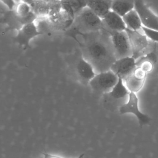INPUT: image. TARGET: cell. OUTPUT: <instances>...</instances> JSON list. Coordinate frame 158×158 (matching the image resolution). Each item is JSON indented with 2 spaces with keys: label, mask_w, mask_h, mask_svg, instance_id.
I'll return each instance as SVG.
<instances>
[{
  "label": "cell",
  "mask_w": 158,
  "mask_h": 158,
  "mask_svg": "<svg viewBox=\"0 0 158 158\" xmlns=\"http://www.w3.org/2000/svg\"><path fill=\"white\" fill-rule=\"evenodd\" d=\"M84 156V154H82V155H81L80 156H79V157L78 158H83V156Z\"/></svg>",
  "instance_id": "obj_25"
},
{
  "label": "cell",
  "mask_w": 158,
  "mask_h": 158,
  "mask_svg": "<svg viewBox=\"0 0 158 158\" xmlns=\"http://www.w3.org/2000/svg\"><path fill=\"white\" fill-rule=\"evenodd\" d=\"M15 1L16 4H18L20 2V0H15Z\"/></svg>",
  "instance_id": "obj_26"
},
{
  "label": "cell",
  "mask_w": 158,
  "mask_h": 158,
  "mask_svg": "<svg viewBox=\"0 0 158 158\" xmlns=\"http://www.w3.org/2000/svg\"><path fill=\"white\" fill-rule=\"evenodd\" d=\"M35 0H20V2L28 4L29 5L31 6L35 2Z\"/></svg>",
  "instance_id": "obj_24"
},
{
  "label": "cell",
  "mask_w": 158,
  "mask_h": 158,
  "mask_svg": "<svg viewBox=\"0 0 158 158\" xmlns=\"http://www.w3.org/2000/svg\"><path fill=\"white\" fill-rule=\"evenodd\" d=\"M122 79L130 92L135 94L142 89L146 81V79H141L135 76L133 71Z\"/></svg>",
  "instance_id": "obj_19"
},
{
  "label": "cell",
  "mask_w": 158,
  "mask_h": 158,
  "mask_svg": "<svg viewBox=\"0 0 158 158\" xmlns=\"http://www.w3.org/2000/svg\"><path fill=\"white\" fill-rule=\"evenodd\" d=\"M102 31L109 33L116 31H125L127 29L122 17L110 10L103 19Z\"/></svg>",
  "instance_id": "obj_12"
},
{
  "label": "cell",
  "mask_w": 158,
  "mask_h": 158,
  "mask_svg": "<svg viewBox=\"0 0 158 158\" xmlns=\"http://www.w3.org/2000/svg\"><path fill=\"white\" fill-rule=\"evenodd\" d=\"M73 26L81 34H89L102 31L103 21L87 6L75 19Z\"/></svg>",
  "instance_id": "obj_3"
},
{
  "label": "cell",
  "mask_w": 158,
  "mask_h": 158,
  "mask_svg": "<svg viewBox=\"0 0 158 158\" xmlns=\"http://www.w3.org/2000/svg\"><path fill=\"white\" fill-rule=\"evenodd\" d=\"M38 18H46L62 10L60 0H35L31 6Z\"/></svg>",
  "instance_id": "obj_11"
},
{
  "label": "cell",
  "mask_w": 158,
  "mask_h": 158,
  "mask_svg": "<svg viewBox=\"0 0 158 158\" xmlns=\"http://www.w3.org/2000/svg\"><path fill=\"white\" fill-rule=\"evenodd\" d=\"M142 30L150 40L158 44V31L150 29L143 27Z\"/></svg>",
  "instance_id": "obj_21"
},
{
  "label": "cell",
  "mask_w": 158,
  "mask_h": 158,
  "mask_svg": "<svg viewBox=\"0 0 158 158\" xmlns=\"http://www.w3.org/2000/svg\"><path fill=\"white\" fill-rule=\"evenodd\" d=\"M125 31L130 44L132 56L136 61L150 54L154 50L155 42L147 38L143 30L133 31L127 28Z\"/></svg>",
  "instance_id": "obj_2"
},
{
  "label": "cell",
  "mask_w": 158,
  "mask_h": 158,
  "mask_svg": "<svg viewBox=\"0 0 158 158\" xmlns=\"http://www.w3.org/2000/svg\"><path fill=\"white\" fill-rule=\"evenodd\" d=\"M73 68L78 81L85 86H88L91 80L97 74L92 65L84 58L82 53L76 59Z\"/></svg>",
  "instance_id": "obj_5"
},
{
  "label": "cell",
  "mask_w": 158,
  "mask_h": 158,
  "mask_svg": "<svg viewBox=\"0 0 158 158\" xmlns=\"http://www.w3.org/2000/svg\"><path fill=\"white\" fill-rule=\"evenodd\" d=\"M127 28L133 31H141L143 24L137 11L134 9L122 17Z\"/></svg>",
  "instance_id": "obj_18"
},
{
  "label": "cell",
  "mask_w": 158,
  "mask_h": 158,
  "mask_svg": "<svg viewBox=\"0 0 158 158\" xmlns=\"http://www.w3.org/2000/svg\"><path fill=\"white\" fill-rule=\"evenodd\" d=\"M119 111L121 115L126 114L134 115L137 118L139 125L141 127L148 124L151 121V118L148 115L140 110L139 99L135 93H130L128 101L119 107Z\"/></svg>",
  "instance_id": "obj_6"
},
{
  "label": "cell",
  "mask_w": 158,
  "mask_h": 158,
  "mask_svg": "<svg viewBox=\"0 0 158 158\" xmlns=\"http://www.w3.org/2000/svg\"><path fill=\"white\" fill-rule=\"evenodd\" d=\"M1 2L10 11L15 10L16 6L17 4L15 0H1Z\"/></svg>",
  "instance_id": "obj_22"
},
{
  "label": "cell",
  "mask_w": 158,
  "mask_h": 158,
  "mask_svg": "<svg viewBox=\"0 0 158 158\" xmlns=\"http://www.w3.org/2000/svg\"><path fill=\"white\" fill-rule=\"evenodd\" d=\"M52 31H66L71 28L74 19L62 9L59 12L45 18Z\"/></svg>",
  "instance_id": "obj_10"
},
{
  "label": "cell",
  "mask_w": 158,
  "mask_h": 158,
  "mask_svg": "<svg viewBox=\"0 0 158 158\" xmlns=\"http://www.w3.org/2000/svg\"><path fill=\"white\" fill-rule=\"evenodd\" d=\"M89 34L87 40L81 44L82 54L96 73L110 70L117 58L110 35L104 31Z\"/></svg>",
  "instance_id": "obj_1"
},
{
  "label": "cell",
  "mask_w": 158,
  "mask_h": 158,
  "mask_svg": "<svg viewBox=\"0 0 158 158\" xmlns=\"http://www.w3.org/2000/svg\"><path fill=\"white\" fill-rule=\"evenodd\" d=\"M117 60L132 56V52L129 37L126 31H116L109 33Z\"/></svg>",
  "instance_id": "obj_7"
},
{
  "label": "cell",
  "mask_w": 158,
  "mask_h": 158,
  "mask_svg": "<svg viewBox=\"0 0 158 158\" xmlns=\"http://www.w3.org/2000/svg\"><path fill=\"white\" fill-rule=\"evenodd\" d=\"M87 6L103 19L111 10L112 0H86Z\"/></svg>",
  "instance_id": "obj_16"
},
{
  "label": "cell",
  "mask_w": 158,
  "mask_h": 158,
  "mask_svg": "<svg viewBox=\"0 0 158 158\" xmlns=\"http://www.w3.org/2000/svg\"><path fill=\"white\" fill-rule=\"evenodd\" d=\"M43 155L44 156L43 158H63L61 157L58 156L50 155V154H46V153H43Z\"/></svg>",
  "instance_id": "obj_23"
},
{
  "label": "cell",
  "mask_w": 158,
  "mask_h": 158,
  "mask_svg": "<svg viewBox=\"0 0 158 158\" xmlns=\"http://www.w3.org/2000/svg\"><path fill=\"white\" fill-rule=\"evenodd\" d=\"M135 9L139 15L143 27L158 31V15L143 0H135Z\"/></svg>",
  "instance_id": "obj_9"
},
{
  "label": "cell",
  "mask_w": 158,
  "mask_h": 158,
  "mask_svg": "<svg viewBox=\"0 0 158 158\" xmlns=\"http://www.w3.org/2000/svg\"><path fill=\"white\" fill-rule=\"evenodd\" d=\"M15 11L16 15L21 19L27 17L32 12L31 6L22 2L17 4Z\"/></svg>",
  "instance_id": "obj_20"
},
{
  "label": "cell",
  "mask_w": 158,
  "mask_h": 158,
  "mask_svg": "<svg viewBox=\"0 0 158 158\" xmlns=\"http://www.w3.org/2000/svg\"><path fill=\"white\" fill-rule=\"evenodd\" d=\"M62 9L75 19L87 7L86 0H60Z\"/></svg>",
  "instance_id": "obj_14"
},
{
  "label": "cell",
  "mask_w": 158,
  "mask_h": 158,
  "mask_svg": "<svg viewBox=\"0 0 158 158\" xmlns=\"http://www.w3.org/2000/svg\"><path fill=\"white\" fill-rule=\"evenodd\" d=\"M136 67V60L133 56H130L117 59L112 65L110 70L118 77L123 79L131 74Z\"/></svg>",
  "instance_id": "obj_13"
},
{
  "label": "cell",
  "mask_w": 158,
  "mask_h": 158,
  "mask_svg": "<svg viewBox=\"0 0 158 158\" xmlns=\"http://www.w3.org/2000/svg\"><path fill=\"white\" fill-rule=\"evenodd\" d=\"M135 8V0H112L111 10L123 17Z\"/></svg>",
  "instance_id": "obj_17"
},
{
  "label": "cell",
  "mask_w": 158,
  "mask_h": 158,
  "mask_svg": "<svg viewBox=\"0 0 158 158\" xmlns=\"http://www.w3.org/2000/svg\"><path fill=\"white\" fill-rule=\"evenodd\" d=\"M118 81L112 90L107 94L104 95L105 98L110 100H122L128 98L130 93L123 82V79L118 77Z\"/></svg>",
  "instance_id": "obj_15"
},
{
  "label": "cell",
  "mask_w": 158,
  "mask_h": 158,
  "mask_svg": "<svg viewBox=\"0 0 158 158\" xmlns=\"http://www.w3.org/2000/svg\"><path fill=\"white\" fill-rule=\"evenodd\" d=\"M42 34L36 22H32L25 24L19 29L14 40L19 46L26 50L31 48V42L32 40Z\"/></svg>",
  "instance_id": "obj_8"
},
{
  "label": "cell",
  "mask_w": 158,
  "mask_h": 158,
  "mask_svg": "<svg viewBox=\"0 0 158 158\" xmlns=\"http://www.w3.org/2000/svg\"><path fill=\"white\" fill-rule=\"evenodd\" d=\"M118 77L111 70L97 73L88 85L91 90L98 94L109 93L118 81Z\"/></svg>",
  "instance_id": "obj_4"
}]
</instances>
